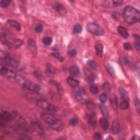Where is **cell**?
Returning <instances> with one entry per match:
<instances>
[{
    "label": "cell",
    "instance_id": "cell-1",
    "mask_svg": "<svg viewBox=\"0 0 140 140\" xmlns=\"http://www.w3.org/2000/svg\"><path fill=\"white\" fill-rule=\"evenodd\" d=\"M123 17L127 23L134 24L139 21L140 13L139 10L134 7L128 6L124 10Z\"/></svg>",
    "mask_w": 140,
    "mask_h": 140
},
{
    "label": "cell",
    "instance_id": "cell-2",
    "mask_svg": "<svg viewBox=\"0 0 140 140\" xmlns=\"http://www.w3.org/2000/svg\"><path fill=\"white\" fill-rule=\"evenodd\" d=\"M16 78L18 84L24 89L35 93H38L40 90V87L38 85L23 77L17 76Z\"/></svg>",
    "mask_w": 140,
    "mask_h": 140
},
{
    "label": "cell",
    "instance_id": "cell-3",
    "mask_svg": "<svg viewBox=\"0 0 140 140\" xmlns=\"http://www.w3.org/2000/svg\"><path fill=\"white\" fill-rule=\"evenodd\" d=\"M0 58H1V64L2 65H8L12 67H18V62L5 51H3L2 50L0 51Z\"/></svg>",
    "mask_w": 140,
    "mask_h": 140
},
{
    "label": "cell",
    "instance_id": "cell-4",
    "mask_svg": "<svg viewBox=\"0 0 140 140\" xmlns=\"http://www.w3.org/2000/svg\"><path fill=\"white\" fill-rule=\"evenodd\" d=\"M0 72L2 76H5L8 78H16L17 77L15 72L11 69H9L5 65H1L0 67Z\"/></svg>",
    "mask_w": 140,
    "mask_h": 140
},
{
    "label": "cell",
    "instance_id": "cell-5",
    "mask_svg": "<svg viewBox=\"0 0 140 140\" xmlns=\"http://www.w3.org/2000/svg\"><path fill=\"white\" fill-rule=\"evenodd\" d=\"M38 105L43 109H45L46 110H49L51 112H55L57 110V108L55 107L51 104L49 102L47 101L46 100L42 99L38 101Z\"/></svg>",
    "mask_w": 140,
    "mask_h": 140
},
{
    "label": "cell",
    "instance_id": "cell-6",
    "mask_svg": "<svg viewBox=\"0 0 140 140\" xmlns=\"http://www.w3.org/2000/svg\"><path fill=\"white\" fill-rule=\"evenodd\" d=\"M41 117L47 123H48L50 125V126L54 124L58 120L54 115L46 112L42 113L41 114Z\"/></svg>",
    "mask_w": 140,
    "mask_h": 140
},
{
    "label": "cell",
    "instance_id": "cell-7",
    "mask_svg": "<svg viewBox=\"0 0 140 140\" xmlns=\"http://www.w3.org/2000/svg\"><path fill=\"white\" fill-rule=\"evenodd\" d=\"M31 128L34 131L38 134L40 136H44L45 135V131L42 128L40 124L37 121H34L31 123Z\"/></svg>",
    "mask_w": 140,
    "mask_h": 140
},
{
    "label": "cell",
    "instance_id": "cell-8",
    "mask_svg": "<svg viewBox=\"0 0 140 140\" xmlns=\"http://www.w3.org/2000/svg\"><path fill=\"white\" fill-rule=\"evenodd\" d=\"M0 118L3 122L8 123L12 119V115L8 111L1 109L0 112Z\"/></svg>",
    "mask_w": 140,
    "mask_h": 140
},
{
    "label": "cell",
    "instance_id": "cell-9",
    "mask_svg": "<svg viewBox=\"0 0 140 140\" xmlns=\"http://www.w3.org/2000/svg\"><path fill=\"white\" fill-rule=\"evenodd\" d=\"M75 96L77 100L79 102L84 101V95H85V91L82 88H79L76 89L75 91Z\"/></svg>",
    "mask_w": 140,
    "mask_h": 140
},
{
    "label": "cell",
    "instance_id": "cell-10",
    "mask_svg": "<svg viewBox=\"0 0 140 140\" xmlns=\"http://www.w3.org/2000/svg\"><path fill=\"white\" fill-rule=\"evenodd\" d=\"M99 25L94 23H90L87 25V30L91 34H95L99 31Z\"/></svg>",
    "mask_w": 140,
    "mask_h": 140
},
{
    "label": "cell",
    "instance_id": "cell-11",
    "mask_svg": "<svg viewBox=\"0 0 140 140\" xmlns=\"http://www.w3.org/2000/svg\"><path fill=\"white\" fill-rule=\"evenodd\" d=\"M50 127L55 131H60L63 129L64 124L61 120L58 119L54 124L51 125Z\"/></svg>",
    "mask_w": 140,
    "mask_h": 140
},
{
    "label": "cell",
    "instance_id": "cell-12",
    "mask_svg": "<svg viewBox=\"0 0 140 140\" xmlns=\"http://www.w3.org/2000/svg\"><path fill=\"white\" fill-rule=\"evenodd\" d=\"M88 122H89V124L92 127H95L96 126L97 120L96 115L95 113L93 112L90 114V116H89V118H88Z\"/></svg>",
    "mask_w": 140,
    "mask_h": 140
},
{
    "label": "cell",
    "instance_id": "cell-13",
    "mask_svg": "<svg viewBox=\"0 0 140 140\" xmlns=\"http://www.w3.org/2000/svg\"><path fill=\"white\" fill-rule=\"evenodd\" d=\"M111 130L113 134H118L120 131V125L119 121L115 120L112 123L111 127Z\"/></svg>",
    "mask_w": 140,
    "mask_h": 140
},
{
    "label": "cell",
    "instance_id": "cell-14",
    "mask_svg": "<svg viewBox=\"0 0 140 140\" xmlns=\"http://www.w3.org/2000/svg\"><path fill=\"white\" fill-rule=\"evenodd\" d=\"M29 48L33 54H36L37 53V47L36 43L32 39H30L28 41Z\"/></svg>",
    "mask_w": 140,
    "mask_h": 140
},
{
    "label": "cell",
    "instance_id": "cell-15",
    "mask_svg": "<svg viewBox=\"0 0 140 140\" xmlns=\"http://www.w3.org/2000/svg\"><path fill=\"white\" fill-rule=\"evenodd\" d=\"M109 101L113 109L116 110L118 108V102L116 96L114 94L110 95L109 97Z\"/></svg>",
    "mask_w": 140,
    "mask_h": 140
},
{
    "label": "cell",
    "instance_id": "cell-16",
    "mask_svg": "<svg viewBox=\"0 0 140 140\" xmlns=\"http://www.w3.org/2000/svg\"><path fill=\"white\" fill-rule=\"evenodd\" d=\"M53 6L54 7V8L56 10L57 12L60 13L61 14V13H63L64 12H65V7L60 3L57 2H53Z\"/></svg>",
    "mask_w": 140,
    "mask_h": 140
},
{
    "label": "cell",
    "instance_id": "cell-17",
    "mask_svg": "<svg viewBox=\"0 0 140 140\" xmlns=\"http://www.w3.org/2000/svg\"><path fill=\"white\" fill-rule=\"evenodd\" d=\"M46 73L49 76L53 77L56 74V71H55V68L52 65L48 64L47 66Z\"/></svg>",
    "mask_w": 140,
    "mask_h": 140
},
{
    "label": "cell",
    "instance_id": "cell-18",
    "mask_svg": "<svg viewBox=\"0 0 140 140\" xmlns=\"http://www.w3.org/2000/svg\"><path fill=\"white\" fill-rule=\"evenodd\" d=\"M69 70L70 74L73 76H77L79 74V69L77 66H72Z\"/></svg>",
    "mask_w": 140,
    "mask_h": 140
},
{
    "label": "cell",
    "instance_id": "cell-19",
    "mask_svg": "<svg viewBox=\"0 0 140 140\" xmlns=\"http://www.w3.org/2000/svg\"><path fill=\"white\" fill-rule=\"evenodd\" d=\"M118 32L121 35V36L124 38H128L129 37V33L127 30V29L124 27H119L118 29Z\"/></svg>",
    "mask_w": 140,
    "mask_h": 140
},
{
    "label": "cell",
    "instance_id": "cell-20",
    "mask_svg": "<svg viewBox=\"0 0 140 140\" xmlns=\"http://www.w3.org/2000/svg\"><path fill=\"white\" fill-rule=\"evenodd\" d=\"M7 23H8L11 26L16 29L17 30L20 31L21 30L20 25L18 23L17 21L13 20H8L7 21Z\"/></svg>",
    "mask_w": 140,
    "mask_h": 140
},
{
    "label": "cell",
    "instance_id": "cell-21",
    "mask_svg": "<svg viewBox=\"0 0 140 140\" xmlns=\"http://www.w3.org/2000/svg\"><path fill=\"white\" fill-rule=\"evenodd\" d=\"M99 107H100V109L102 114V115L104 116L105 118H107L109 116V113L107 107L104 105L101 104L99 106Z\"/></svg>",
    "mask_w": 140,
    "mask_h": 140
},
{
    "label": "cell",
    "instance_id": "cell-22",
    "mask_svg": "<svg viewBox=\"0 0 140 140\" xmlns=\"http://www.w3.org/2000/svg\"><path fill=\"white\" fill-rule=\"evenodd\" d=\"M67 83L70 86L72 87H76L79 85V82L75 79L72 77H68L67 78Z\"/></svg>",
    "mask_w": 140,
    "mask_h": 140
},
{
    "label": "cell",
    "instance_id": "cell-23",
    "mask_svg": "<svg viewBox=\"0 0 140 140\" xmlns=\"http://www.w3.org/2000/svg\"><path fill=\"white\" fill-rule=\"evenodd\" d=\"M86 80L88 83H93L94 80H95V78L94 76L93 75L92 73H91V72L89 71H86Z\"/></svg>",
    "mask_w": 140,
    "mask_h": 140
},
{
    "label": "cell",
    "instance_id": "cell-24",
    "mask_svg": "<svg viewBox=\"0 0 140 140\" xmlns=\"http://www.w3.org/2000/svg\"><path fill=\"white\" fill-rule=\"evenodd\" d=\"M100 125L104 130H107L109 127L108 121L105 118H103L100 120Z\"/></svg>",
    "mask_w": 140,
    "mask_h": 140
},
{
    "label": "cell",
    "instance_id": "cell-25",
    "mask_svg": "<svg viewBox=\"0 0 140 140\" xmlns=\"http://www.w3.org/2000/svg\"><path fill=\"white\" fill-rule=\"evenodd\" d=\"M87 64L89 67L93 70H96L97 68V64L94 60H89L87 62Z\"/></svg>",
    "mask_w": 140,
    "mask_h": 140
},
{
    "label": "cell",
    "instance_id": "cell-26",
    "mask_svg": "<svg viewBox=\"0 0 140 140\" xmlns=\"http://www.w3.org/2000/svg\"><path fill=\"white\" fill-rule=\"evenodd\" d=\"M96 51L99 57H101L103 53V46L101 44H99L96 46Z\"/></svg>",
    "mask_w": 140,
    "mask_h": 140
},
{
    "label": "cell",
    "instance_id": "cell-27",
    "mask_svg": "<svg viewBox=\"0 0 140 140\" xmlns=\"http://www.w3.org/2000/svg\"><path fill=\"white\" fill-rule=\"evenodd\" d=\"M129 106V104L127 100H124L121 101L120 104V107L121 109H127L128 108Z\"/></svg>",
    "mask_w": 140,
    "mask_h": 140
},
{
    "label": "cell",
    "instance_id": "cell-28",
    "mask_svg": "<svg viewBox=\"0 0 140 140\" xmlns=\"http://www.w3.org/2000/svg\"><path fill=\"white\" fill-rule=\"evenodd\" d=\"M51 54H52L54 57L58 58V59L61 62H62V61H63L64 60V59L63 57H62V55H61L60 54V53H59L58 51H57V50L53 51V53H51Z\"/></svg>",
    "mask_w": 140,
    "mask_h": 140
},
{
    "label": "cell",
    "instance_id": "cell-29",
    "mask_svg": "<svg viewBox=\"0 0 140 140\" xmlns=\"http://www.w3.org/2000/svg\"><path fill=\"white\" fill-rule=\"evenodd\" d=\"M82 31V26L79 24H76L73 27V32L75 34H79Z\"/></svg>",
    "mask_w": 140,
    "mask_h": 140
},
{
    "label": "cell",
    "instance_id": "cell-30",
    "mask_svg": "<svg viewBox=\"0 0 140 140\" xmlns=\"http://www.w3.org/2000/svg\"><path fill=\"white\" fill-rule=\"evenodd\" d=\"M119 92H120V95L122 97L123 99H128V97H129V95H128V94L127 92L125 91L124 89H123V88H119Z\"/></svg>",
    "mask_w": 140,
    "mask_h": 140
},
{
    "label": "cell",
    "instance_id": "cell-31",
    "mask_svg": "<svg viewBox=\"0 0 140 140\" xmlns=\"http://www.w3.org/2000/svg\"><path fill=\"white\" fill-rule=\"evenodd\" d=\"M51 84H53V85H54L58 88V89L59 91V93H63V89H62V87L61 86V85L59 83L57 82L56 81H54V80L51 81Z\"/></svg>",
    "mask_w": 140,
    "mask_h": 140
},
{
    "label": "cell",
    "instance_id": "cell-32",
    "mask_svg": "<svg viewBox=\"0 0 140 140\" xmlns=\"http://www.w3.org/2000/svg\"><path fill=\"white\" fill-rule=\"evenodd\" d=\"M90 91L92 94H96L99 92V89L96 85H92L90 88Z\"/></svg>",
    "mask_w": 140,
    "mask_h": 140
},
{
    "label": "cell",
    "instance_id": "cell-33",
    "mask_svg": "<svg viewBox=\"0 0 140 140\" xmlns=\"http://www.w3.org/2000/svg\"><path fill=\"white\" fill-rule=\"evenodd\" d=\"M43 43L46 46L50 45L52 43V39L50 37H45L43 39Z\"/></svg>",
    "mask_w": 140,
    "mask_h": 140
},
{
    "label": "cell",
    "instance_id": "cell-34",
    "mask_svg": "<svg viewBox=\"0 0 140 140\" xmlns=\"http://www.w3.org/2000/svg\"><path fill=\"white\" fill-rule=\"evenodd\" d=\"M99 99H100V101L101 103L104 104V103H105L107 101V96L106 94L103 93L100 96Z\"/></svg>",
    "mask_w": 140,
    "mask_h": 140
},
{
    "label": "cell",
    "instance_id": "cell-35",
    "mask_svg": "<svg viewBox=\"0 0 140 140\" xmlns=\"http://www.w3.org/2000/svg\"><path fill=\"white\" fill-rule=\"evenodd\" d=\"M102 90L106 93H108L110 90V87L108 83H105L102 86Z\"/></svg>",
    "mask_w": 140,
    "mask_h": 140
},
{
    "label": "cell",
    "instance_id": "cell-36",
    "mask_svg": "<svg viewBox=\"0 0 140 140\" xmlns=\"http://www.w3.org/2000/svg\"><path fill=\"white\" fill-rule=\"evenodd\" d=\"M86 104H87V107L90 110L93 109L95 108L94 104L93 102L90 101V100L86 101Z\"/></svg>",
    "mask_w": 140,
    "mask_h": 140
},
{
    "label": "cell",
    "instance_id": "cell-37",
    "mask_svg": "<svg viewBox=\"0 0 140 140\" xmlns=\"http://www.w3.org/2000/svg\"><path fill=\"white\" fill-rule=\"evenodd\" d=\"M10 2V1L9 0H2L1 1V6L3 8H6L8 7Z\"/></svg>",
    "mask_w": 140,
    "mask_h": 140
},
{
    "label": "cell",
    "instance_id": "cell-38",
    "mask_svg": "<svg viewBox=\"0 0 140 140\" xmlns=\"http://www.w3.org/2000/svg\"><path fill=\"white\" fill-rule=\"evenodd\" d=\"M135 105L136 110H137V112L138 115H139V112H140V104L139 102L138 99H136L135 100Z\"/></svg>",
    "mask_w": 140,
    "mask_h": 140
},
{
    "label": "cell",
    "instance_id": "cell-39",
    "mask_svg": "<svg viewBox=\"0 0 140 140\" xmlns=\"http://www.w3.org/2000/svg\"><path fill=\"white\" fill-rule=\"evenodd\" d=\"M77 123H78V120L76 118H72L69 120V124L72 125V126H75Z\"/></svg>",
    "mask_w": 140,
    "mask_h": 140
},
{
    "label": "cell",
    "instance_id": "cell-40",
    "mask_svg": "<svg viewBox=\"0 0 140 140\" xmlns=\"http://www.w3.org/2000/svg\"><path fill=\"white\" fill-rule=\"evenodd\" d=\"M43 30V26L41 25H38L35 27V31L37 33H40Z\"/></svg>",
    "mask_w": 140,
    "mask_h": 140
},
{
    "label": "cell",
    "instance_id": "cell-41",
    "mask_svg": "<svg viewBox=\"0 0 140 140\" xmlns=\"http://www.w3.org/2000/svg\"><path fill=\"white\" fill-rule=\"evenodd\" d=\"M68 54L69 55V56L75 57L77 54V51L75 49L70 50L68 51Z\"/></svg>",
    "mask_w": 140,
    "mask_h": 140
},
{
    "label": "cell",
    "instance_id": "cell-42",
    "mask_svg": "<svg viewBox=\"0 0 140 140\" xmlns=\"http://www.w3.org/2000/svg\"><path fill=\"white\" fill-rule=\"evenodd\" d=\"M123 1H121V0H118V1H113V4L115 6H119L123 4Z\"/></svg>",
    "mask_w": 140,
    "mask_h": 140
},
{
    "label": "cell",
    "instance_id": "cell-43",
    "mask_svg": "<svg viewBox=\"0 0 140 140\" xmlns=\"http://www.w3.org/2000/svg\"><path fill=\"white\" fill-rule=\"evenodd\" d=\"M124 48L125 50H129L131 49V46L130 45V43H125L124 45Z\"/></svg>",
    "mask_w": 140,
    "mask_h": 140
},
{
    "label": "cell",
    "instance_id": "cell-44",
    "mask_svg": "<svg viewBox=\"0 0 140 140\" xmlns=\"http://www.w3.org/2000/svg\"><path fill=\"white\" fill-rule=\"evenodd\" d=\"M94 138L96 139H101V135L99 132H96L94 135Z\"/></svg>",
    "mask_w": 140,
    "mask_h": 140
},
{
    "label": "cell",
    "instance_id": "cell-45",
    "mask_svg": "<svg viewBox=\"0 0 140 140\" xmlns=\"http://www.w3.org/2000/svg\"><path fill=\"white\" fill-rule=\"evenodd\" d=\"M107 69H108L109 73L110 74V75H112V76L115 75V72H114V70H113V69L112 67H110V66H109Z\"/></svg>",
    "mask_w": 140,
    "mask_h": 140
},
{
    "label": "cell",
    "instance_id": "cell-46",
    "mask_svg": "<svg viewBox=\"0 0 140 140\" xmlns=\"http://www.w3.org/2000/svg\"><path fill=\"white\" fill-rule=\"evenodd\" d=\"M135 48L136 50H137L138 51H139V49H140V45H139V42H137L135 43Z\"/></svg>",
    "mask_w": 140,
    "mask_h": 140
},
{
    "label": "cell",
    "instance_id": "cell-47",
    "mask_svg": "<svg viewBox=\"0 0 140 140\" xmlns=\"http://www.w3.org/2000/svg\"><path fill=\"white\" fill-rule=\"evenodd\" d=\"M132 139H139V137H138V136H134V137H133V138H132Z\"/></svg>",
    "mask_w": 140,
    "mask_h": 140
}]
</instances>
